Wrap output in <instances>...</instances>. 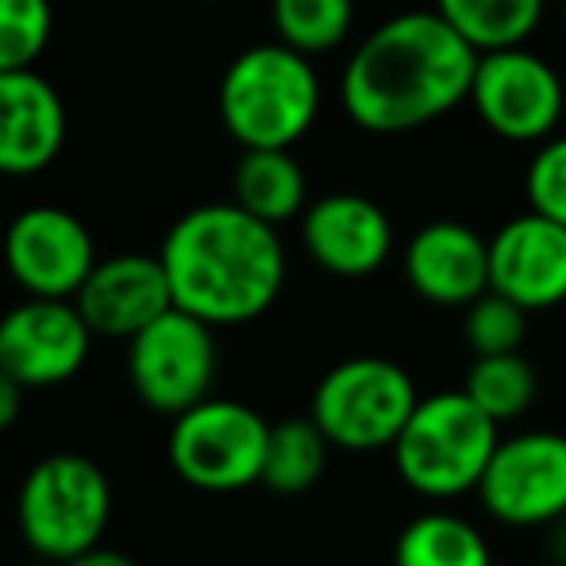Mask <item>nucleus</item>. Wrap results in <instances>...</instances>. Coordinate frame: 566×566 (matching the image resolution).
Masks as SVG:
<instances>
[{
	"label": "nucleus",
	"mask_w": 566,
	"mask_h": 566,
	"mask_svg": "<svg viewBox=\"0 0 566 566\" xmlns=\"http://www.w3.org/2000/svg\"><path fill=\"white\" fill-rule=\"evenodd\" d=\"M478 51L440 12H401L374 28L343 66L339 101L355 127L405 135L470 101Z\"/></svg>",
	"instance_id": "1"
},
{
	"label": "nucleus",
	"mask_w": 566,
	"mask_h": 566,
	"mask_svg": "<svg viewBox=\"0 0 566 566\" xmlns=\"http://www.w3.org/2000/svg\"><path fill=\"white\" fill-rule=\"evenodd\" d=\"M158 259L174 305L212 328L259 321L285 285V247L274 224L235 201L197 205L166 231Z\"/></svg>",
	"instance_id": "2"
},
{
	"label": "nucleus",
	"mask_w": 566,
	"mask_h": 566,
	"mask_svg": "<svg viewBox=\"0 0 566 566\" xmlns=\"http://www.w3.org/2000/svg\"><path fill=\"white\" fill-rule=\"evenodd\" d=\"M220 124L239 147H293L321 116V77L290 43L247 46L228 62L217 93Z\"/></svg>",
	"instance_id": "3"
},
{
	"label": "nucleus",
	"mask_w": 566,
	"mask_h": 566,
	"mask_svg": "<svg viewBox=\"0 0 566 566\" xmlns=\"http://www.w3.org/2000/svg\"><path fill=\"white\" fill-rule=\"evenodd\" d=\"M501 443V424L470 401L467 389L420 397L394 440V467L412 493L451 501L474 493L490 454Z\"/></svg>",
	"instance_id": "4"
},
{
	"label": "nucleus",
	"mask_w": 566,
	"mask_h": 566,
	"mask_svg": "<svg viewBox=\"0 0 566 566\" xmlns=\"http://www.w3.org/2000/svg\"><path fill=\"white\" fill-rule=\"evenodd\" d=\"M15 521L31 552L54 563H70L74 555L97 547L108 532L113 485L105 470L85 454H46L23 478Z\"/></svg>",
	"instance_id": "5"
},
{
	"label": "nucleus",
	"mask_w": 566,
	"mask_h": 566,
	"mask_svg": "<svg viewBox=\"0 0 566 566\" xmlns=\"http://www.w3.org/2000/svg\"><path fill=\"white\" fill-rule=\"evenodd\" d=\"M417 401V381L405 366H397L394 358L358 355L343 358L324 374L308 417L321 424L332 448L378 451L394 448Z\"/></svg>",
	"instance_id": "6"
},
{
	"label": "nucleus",
	"mask_w": 566,
	"mask_h": 566,
	"mask_svg": "<svg viewBox=\"0 0 566 566\" xmlns=\"http://www.w3.org/2000/svg\"><path fill=\"white\" fill-rule=\"evenodd\" d=\"M270 424L251 405L205 397L178 412L166 440V454L178 478L205 493H235L262 482Z\"/></svg>",
	"instance_id": "7"
},
{
	"label": "nucleus",
	"mask_w": 566,
	"mask_h": 566,
	"mask_svg": "<svg viewBox=\"0 0 566 566\" xmlns=\"http://www.w3.org/2000/svg\"><path fill=\"white\" fill-rule=\"evenodd\" d=\"M212 324L186 308H166L158 321L127 339V381L147 409L178 412L212 397L217 381V336Z\"/></svg>",
	"instance_id": "8"
},
{
	"label": "nucleus",
	"mask_w": 566,
	"mask_h": 566,
	"mask_svg": "<svg viewBox=\"0 0 566 566\" xmlns=\"http://www.w3.org/2000/svg\"><path fill=\"white\" fill-rule=\"evenodd\" d=\"M470 105L493 135L509 143H544L563 119V77L528 46H501L478 54Z\"/></svg>",
	"instance_id": "9"
},
{
	"label": "nucleus",
	"mask_w": 566,
	"mask_h": 566,
	"mask_svg": "<svg viewBox=\"0 0 566 566\" xmlns=\"http://www.w3.org/2000/svg\"><path fill=\"white\" fill-rule=\"evenodd\" d=\"M478 501L509 528H544L566 516V436H505L490 454Z\"/></svg>",
	"instance_id": "10"
},
{
	"label": "nucleus",
	"mask_w": 566,
	"mask_h": 566,
	"mask_svg": "<svg viewBox=\"0 0 566 566\" xmlns=\"http://www.w3.org/2000/svg\"><path fill=\"white\" fill-rule=\"evenodd\" d=\"M4 266L28 297H77L97 266V243L70 209L31 205L4 231Z\"/></svg>",
	"instance_id": "11"
},
{
	"label": "nucleus",
	"mask_w": 566,
	"mask_h": 566,
	"mask_svg": "<svg viewBox=\"0 0 566 566\" xmlns=\"http://www.w3.org/2000/svg\"><path fill=\"white\" fill-rule=\"evenodd\" d=\"M93 339L74 297H28L0 316V370L28 389L62 386L85 366Z\"/></svg>",
	"instance_id": "12"
},
{
	"label": "nucleus",
	"mask_w": 566,
	"mask_h": 566,
	"mask_svg": "<svg viewBox=\"0 0 566 566\" xmlns=\"http://www.w3.org/2000/svg\"><path fill=\"white\" fill-rule=\"evenodd\" d=\"M74 305L101 339H132L150 321L174 308V290L158 254L124 251L97 259L93 274L77 290Z\"/></svg>",
	"instance_id": "13"
},
{
	"label": "nucleus",
	"mask_w": 566,
	"mask_h": 566,
	"mask_svg": "<svg viewBox=\"0 0 566 566\" xmlns=\"http://www.w3.org/2000/svg\"><path fill=\"white\" fill-rule=\"evenodd\" d=\"M490 290L513 297L528 313L566 301V224L524 212L490 239Z\"/></svg>",
	"instance_id": "14"
},
{
	"label": "nucleus",
	"mask_w": 566,
	"mask_h": 566,
	"mask_svg": "<svg viewBox=\"0 0 566 566\" xmlns=\"http://www.w3.org/2000/svg\"><path fill=\"white\" fill-rule=\"evenodd\" d=\"M66 105L62 93L28 70H0V174L35 178L66 147Z\"/></svg>",
	"instance_id": "15"
},
{
	"label": "nucleus",
	"mask_w": 566,
	"mask_h": 566,
	"mask_svg": "<svg viewBox=\"0 0 566 566\" xmlns=\"http://www.w3.org/2000/svg\"><path fill=\"white\" fill-rule=\"evenodd\" d=\"M301 243L308 259L336 277H366L386 266L394 224L363 193H328L301 212Z\"/></svg>",
	"instance_id": "16"
},
{
	"label": "nucleus",
	"mask_w": 566,
	"mask_h": 566,
	"mask_svg": "<svg viewBox=\"0 0 566 566\" xmlns=\"http://www.w3.org/2000/svg\"><path fill=\"white\" fill-rule=\"evenodd\" d=\"M405 277L443 308H467L490 290V239L459 220H432L405 247Z\"/></svg>",
	"instance_id": "17"
},
{
	"label": "nucleus",
	"mask_w": 566,
	"mask_h": 566,
	"mask_svg": "<svg viewBox=\"0 0 566 566\" xmlns=\"http://www.w3.org/2000/svg\"><path fill=\"white\" fill-rule=\"evenodd\" d=\"M231 201L274 228L297 220L308 209V178L293 147H247L231 174Z\"/></svg>",
	"instance_id": "18"
},
{
	"label": "nucleus",
	"mask_w": 566,
	"mask_h": 566,
	"mask_svg": "<svg viewBox=\"0 0 566 566\" xmlns=\"http://www.w3.org/2000/svg\"><path fill=\"white\" fill-rule=\"evenodd\" d=\"M394 566H493L485 536L454 513H424L401 528Z\"/></svg>",
	"instance_id": "19"
},
{
	"label": "nucleus",
	"mask_w": 566,
	"mask_h": 566,
	"mask_svg": "<svg viewBox=\"0 0 566 566\" xmlns=\"http://www.w3.org/2000/svg\"><path fill=\"white\" fill-rule=\"evenodd\" d=\"M547 0H436V12L474 46L478 54L521 46L544 20Z\"/></svg>",
	"instance_id": "20"
},
{
	"label": "nucleus",
	"mask_w": 566,
	"mask_h": 566,
	"mask_svg": "<svg viewBox=\"0 0 566 566\" xmlns=\"http://www.w3.org/2000/svg\"><path fill=\"white\" fill-rule=\"evenodd\" d=\"M328 436L321 432L313 417H293L270 428L266 462H262V485L282 497L308 493L324 478L328 467Z\"/></svg>",
	"instance_id": "21"
},
{
	"label": "nucleus",
	"mask_w": 566,
	"mask_h": 566,
	"mask_svg": "<svg viewBox=\"0 0 566 566\" xmlns=\"http://www.w3.org/2000/svg\"><path fill=\"white\" fill-rule=\"evenodd\" d=\"M462 389L470 394V401L482 412H490L497 424L516 420L532 409L539 394L536 366L521 355V350H509V355H474Z\"/></svg>",
	"instance_id": "22"
},
{
	"label": "nucleus",
	"mask_w": 566,
	"mask_h": 566,
	"mask_svg": "<svg viewBox=\"0 0 566 566\" xmlns=\"http://www.w3.org/2000/svg\"><path fill=\"white\" fill-rule=\"evenodd\" d=\"M270 20L282 43L301 54H328L350 35L355 0H270Z\"/></svg>",
	"instance_id": "23"
},
{
	"label": "nucleus",
	"mask_w": 566,
	"mask_h": 566,
	"mask_svg": "<svg viewBox=\"0 0 566 566\" xmlns=\"http://www.w3.org/2000/svg\"><path fill=\"white\" fill-rule=\"evenodd\" d=\"M524 328H528V308L497 290H485L478 301L467 305L462 316V339L474 355H509L521 350Z\"/></svg>",
	"instance_id": "24"
},
{
	"label": "nucleus",
	"mask_w": 566,
	"mask_h": 566,
	"mask_svg": "<svg viewBox=\"0 0 566 566\" xmlns=\"http://www.w3.org/2000/svg\"><path fill=\"white\" fill-rule=\"evenodd\" d=\"M54 35L51 0H0V70H28Z\"/></svg>",
	"instance_id": "25"
},
{
	"label": "nucleus",
	"mask_w": 566,
	"mask_h": 566,
	"mask_svg": "<svg viewBox=\"0 0 566 566\" xmlns=\"http://www.w3.org/2000/svg\"><path fill=\"white\" fill-rule=\"evenodd\" d=\"M528 205L544 217L566 224V135H552L528 163Z\"/></svg>",
	"instance_id": "26"
},
{
	"label": "nucleus",
	"mask_w": 566,
	"mask_h": 566,
	"mask_svg": "<svg viewBox=\"0 0 566 566\" xmlns=\"http://www.w3.org/2000/svg\"><path fill=\"white\" fill-rule=\"evenodd\" d=\"M23 394H28V386H23V381H15L12 374L0 370V432H8V428L20 420Z\"/></svg>",
	"instance_id": "27"
},
{
	"label": "nucleus",
	"mask_w": 566,
	"mask_h": 566,
	"mask_svg": "<svg viewBox=\"0 0 566 566\" xmlns=\"http://www.w3.org/2000/svg\"><path fill=\"white\" fill-rule=\"evenodd\" d=\"M62 566H139L132 559V555H124V552H113V547H90V552H82V555H74L70 563H62Z\"/></svg>",
	"instance_id": "28"
},
{
	"label": "nucleus",
	"mask_w": 566,
	"mask_h": 566,
	"mask_svg": "<svg viewBox=\"0 0 566 566\" xmlns=\"http://www.w3.org/2000/svg\"><path fill=\"white\" fill-rule=\"evenodd\" d=\"M563 8H566V4H563Z\"/></svg>",
	"instance_id": "29"
}]
</instances>
